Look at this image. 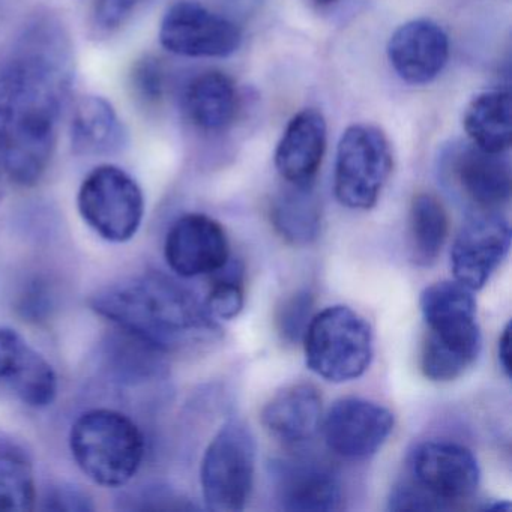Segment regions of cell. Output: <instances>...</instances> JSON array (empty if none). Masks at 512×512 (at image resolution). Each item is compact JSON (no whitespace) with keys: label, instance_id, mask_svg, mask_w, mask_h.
<instances>
[{"label":"cell","instance_id":"cell-1","mask_svg":"<svg viewBox=\"0 0 512 512\" xmlns=\"http://www.w3.org/2000/svg\"><path fill=\"white\" fill-rule=\"evenodd\" d=\"M73 80L70 41L59 23H32L0 53V203L10 185L47 172Z\"/></svg>","mask_w":512,"mask_h":512},{"label":"cell","instance_id":"cell-2","mask_svg":"<svg viewBox=\"0 0 512 512\" xmlns=\"http://www.w3.org/2000/svg\"><path fill=\"white\" fill-rule=\"evenodd\" d=\"M95 313L161 355L214 343L217 322L190 289L163 274H146L104 287L91 299Z\"/></svg>","mask_w":512,"mask_h":512},{"label":"cell","instance_id":"cell-3","mask_svg":"<svg viewBox=\"0 0 512 512\" xmlns=\"http://www.w3.org/2000/svg\"><path fill=\"white\" fill-rule=\"evenodd\" d=\"M427 335L421 370L433 382H452L478 359L482 334L472 290L458 281L431 284L419 298Z\"/></svg>","mask_w":512,"mask_h":512},{"label":"cell","instance_id":"cell-4","mask_svg":"<svg viewBox=\"0 0 512 512\" xmlns=\"http://www.w3.org/2000/svg\"><path fill=\"white\" fill-rule=\"evenodd\" d=\"M71 452L82 472L103 487H122L140 469L145 440L124 413L97 409L77 419L70 434Z\"/></svg>","mask_w":512,"mask_h":512},{"label":"cell","instance_id":"cell-5","mask_svg":"<svg viewBox=\"0 0 512 512\" xmlns=\"http://www.w3.org/2000/svg\"><path fill=\"white\" fill-rule=\"evenodd\" d=\"M307 367L332 383L358 379L373 361V331L367 320L344 305L311 317L304 338Z\"/></svg>","mask_w":512,"mask_h":512},{"label":"cell","instance_id":"cell-6","mask_svg":"<svg viewBox=\"0 0 512 512\" xmlns=\"http://www.w3.org/2000/svg\"><path fill=\"white\" fill-rule=\"evenodd\" d=\"M256 437L242 421L226 422L203 455L200 482L211 511H242L250 500L256 472Z\"/></svg>","mask_w":512,"mask_h":512},{"label":"cell","instance_id":"cell-7","mask_svg":"<svg viewBox=\"0 0 512 512\" xmlns=\"http://www.w3.org/2000/svg\"><path fill=\"white\" fill-rule=\"evenodd\" d=\"M391 146L373 125H352L338 143L335 160V196L341 205L368 211L376 205L391 176Z\"/></svg>","mask_w":512,"mask_h":512},{"label":"cell","instance_id":"cell-8","mask_svg":"<svg viewBox=\"0 0 512 512\" xmlns=\"http://www.w3.org/2000/svg\"><path fill=\"white\" fill-rule=\"evenodd\" d=\"M80 215L95 233L110 242H127L136 236L145 215L139 184L116 166L92 170L79 191Z\"/></svg>","mask_w":512,"mask_h":512},{"label":"cell","instance_id":"cell-9","mask_svg":"<svg viewBox=\"0 0 512 512\" xmlns=\"http://www.w3.org/2000/svg\"><path fill=\"white\" fill-rule=\"evenodd\" d=\"M409 472L410 482L442 509L472 496L481 481V469L473 452L445 440L421 443L410 455Z\"/></svg>","mask_w":512,"mask_h":512},{"label":"cell","instance_id":"cell-10","mask_svg":"<svg viewBox=\"0 0 512 512\" xmlns=\"http://www.w3.org/2000/svg\"><path fill=\"white\" fill-rule=\"evenodd\" d=\"M164 49L185 58H227L241 46L238 26L197 2L173 5L160 26Z\"/></svg>","mask_w":512,"mask_h":512},{"label":"cell","instance_id":"cell-11","mask_svg":"<svg viewBox=\"0 0 512 512\" xmlns=\"http://www.w3.org/2000/svg\"><path fill=\"white\" fill-rule=\"evenodd\" d=\"M394 415L364 398H341L322 419L329 451L346 460H365L376 454L394 430Z\"/></svg>","mask_w":512,"mask_h":512},{"label":"cell","instance_id":"cell-12","mask_svg":"<svg viewBox=\"0 0 512 512\" xmlns=\"http://www.w3.org/2000/svg\"><path fill=\"white\" fill-rule=\"evenodd\" d=\"M511 248V226L494 211H482L464 223L451 248L455 281L479 290L490 281Z\"/></svg>","mask_w":512,"mask_h":512},{"label":"cell","instance_id":"cell-13","mask_svg":"<svg viewBox=\"0 0 512 512\" xmlns=\"http://www.w3.org/2000/svg\"><path fill=\"white\" fill-rule=\"evenodd\" d=\"M58 394L52 365L19 332L0 326V397L46 407Z\"/></svg>","mask_w":512,"mask_h":512},{"label":"cell","instance_id":"cell-14","mask_svg":"<svg viewBox=\"0 0 512 512\" xmlns=\"http://www.w3.org/2000/svg\"><path fill=\"white\" fill-rule=\"evenodd\" d=\"M164 254L170 269L179 277L212 275L230 260L229 239L214 218L184 215L167 233Z\"/></svg>","mask_w":512,"mask_h":512},{"label":"cell","instance_id":"cell-15","mask_svg":"<svg viewBox=\"0 0 512 512\" xmlns=\"http://www.w3.org/2000/svg\"><path fill=\"white\" fill-rule=\"evenodd\" d=\"M448 178L461 196L481 211H494L511 197V167L502 154L475 145L452 148L446 155Z\"/></svg>","mask_w":512,"mask_h":512},{"label":"cell","instance_id":"cell-16","mask_svg":"<svg viewBox=\"0 0 512 512\" xmlns=\"http://www.w3.org/2000/svg\"><path fill=\"white\" fill-rule=\"evenodd\" d=\"M388 59L404 82L428 85L448 64V35L433 20L418 19L404 23L389 40Z\"/></svg>","mask_w":512,"mask_h":512},{"label":"cell","instance_id":"cell-17","mask_svg":"<svg viewBox=\"0 0 512 512\" xmlns=\"http://www.w3.org/2000/svg\"><path fill=\"white\" fill-rule=\"evenodd\" d=\"M325 151V118L317 110L305 109L287 125L275 151V167L287 184H313Z\"/></svg>","mask_w":512,"mask_h":512},{"label":"cell","instance_id":"cell-18","mask_svg":"<svg viewBox=\"0 0 512 512\" xmlns=\"http://www.w3.org/2000/svg\"><path fill=\"white\" fill-rule=\"evenodd\" d=\"M277 470V494L281 508L293 512L338 511L343 490L337 476L314 461H283Z\"/></svg>","mask_w":512,"mask_h":512},{"label":"cell","instance_id":"cell-19","mask_svg":"<svg viewBox=\"0 0 512 512\" xmlns=\"http://www.w3.org/2000/svg\"><path fill=\"white\" fill-rule=\"evenodd\" d=\"M260 419L278 442L302 445L322 427V397L310 383L286 386L265 404Z\"/></svg>","mask_w":512,"mask_h":512},{"label":"cell","instance_id":"cell-20","mask_svg":"<svg viewBox=\"0 0 512 512\" xmlns=\"http://www.w3.org/2000/svg\"><path fill=\"white\" fill-rule=\"evenodd\" d=\"M235 83L220 71L194 77L184 92V110L191 124L208 133L226 130L238 113Z\"/></svg>","mask_w":512,"mask_h":512},{"label":"cell","instance_id":"cell-21","mask_svg":"<svg viewBox=\"0 0 512 512\" xmlns=\"http://www.w3.org/2000/svg\"><path fill=\"white\" fill-rule=\"evenodd\" d=\"M125 140L124 124L106 98L85 97L77 103L71 122V145L76 154H113L125 145Z\"/></svg>","mask_w":512,"mask_h":512},{"label":"cell","instance_id":"cell-22","mask_svg":"<svg viewBox=\"0 0 512 512\" xmlns=\"http://www.w3.org/2000/svg\"><path fill=\"white\" fill-rule=\"evenodd\" d=\"M511 95L506 91H487L476 95L466 112L463 127L472 145L491 154L511 148Z\"/></svg>","mask_w":512,"mask_h":512},{"label":"cell","instance_id":"cell-23","mask_svg":"<svg viewBox=\"0 0 512 512\" xmlns=\"http://www.w3.org/2000/svg\"><path fill=\"white\" fill-rule=\"evenodd\" d=\"M271 221L289 244H313L322 232V208L313 184L284 188L272 202Z\"/></svg>","mask_w":512,"mask_h":512},{"label":"cell","instance_id":"cell-24","mask_svg":"<svg viewBox=\"0 0 512 512\" xmlns=\"http://www.w3.org/2000/svg\"><path fill=\"white\" fill-rule=\"evenodd\" d=\"M448 238V215L442 203L421 193L415 196L409 212L410 259L418 266H431L439 259Z\"/></svg>","mask_w":512,"mask_h":512},{"label":"cell","instance_id":"cell-25","mask_svg":"<svg viewBox=\"0 0 512 512\" xmlns=\"http://www.w3.org/2000/svg\"><path fill=\"white\" fill-rule=\"evenodd\" d=\"M35 499L31 457L22 445L0 434V511H29Z\"/></svg>","mask_w":512,"mask_h":512},{"label":"cell","instance_id":"cell-26","mask_svg":"<svg viewBox=\"0 0 512 512\" xmlns=\"http://www.w3.org/2000/svg\"><path fill=\"white\" fill-rule=\"evenodd\" d=\"M206 308L214 319L232 320L244 307V280L242 269L236 263H226L215 272Z\"/></svg>","mask_w":512,"mask_h":512},{"label":"cell","instance_id":"cell-27","mask_svg":"<svg viewBox=\"0 0 512 512\" xmlns=\"http://www.w3.org/2000/svg\"><path fill=\"white\" fill-rule=\"evenodd\" d=\"M311 308L313 299L305 292L295 293L292 298L284 301L277 314L278 332L283 340L295 343L304 338L311 320Z\"/></svg>","mask_w":512,"mask_h":512},{"label":"cell","instance_id":"cell-28","mask_svg":"<svg viewBox=\"0 0 512 512\" xmlns=\"http://www.w3.org/2000/svg\"><path fill=\"white\" fill-rule=\"evenodd\" d=\"M134 94L145 103H157L163 98L164 71L157 59L139 61L131 74Z\"/></svg>","mask_w":512,"mask_h":512},{"label":"cell","instance_id":"cell-29","mask_svg":"<svg viewBox=\"0 0 512 512\" xmlns=\"http://www.w3.org/2000/svg\"><path fill=\"white\" fill-rule=\"evenodd\" d=\"M139 2L140 0H97L95 22L101 29L113 31L124 25Z\"/></svg>","mask_w":512,"mask_h":512},{"label":"cell","instance_id":"cell-30","mask_svg":"<svg viewBox=\"0 0 512 512\" xmlns=\"http://www.w3.org/2000/svg\"><path fill=\"white\" fill-rule=\"evenodd\" d=\"M49 508L52 509H70V511H88L92 509L91 502L85 494L80 491L70 490V488H58L50 494Z\"/></svg>","mask_w":512,"mask_h":512},{"label":"cell","instance_id":"cell-31","mask_svg":"<svg viewBox=\"0 0 512 512\" xmlns=\"http://www.w3.org/2000/svg\"><path fill=\"white\" fill-rule=\"evenodd\" d=\"M499 364L505 376L511 377V325H506L499 340Z\"/></svg>","mask_w":512,"mask_h":512},{"label":"cell","instance_id":"cell-32","mask_svg":"<svg viewBox=\"0 0 512 512\" xmlns=\"http://www.w3.org/2000/svg\"><path fill=\"white\" fill-rule=\"evenodd\" d=\"M334 2L335 0H314V4L320 8L329 7V5L334 4Z\"/></svg>","mask_w":512,"mask_h":512}]
</instances>
